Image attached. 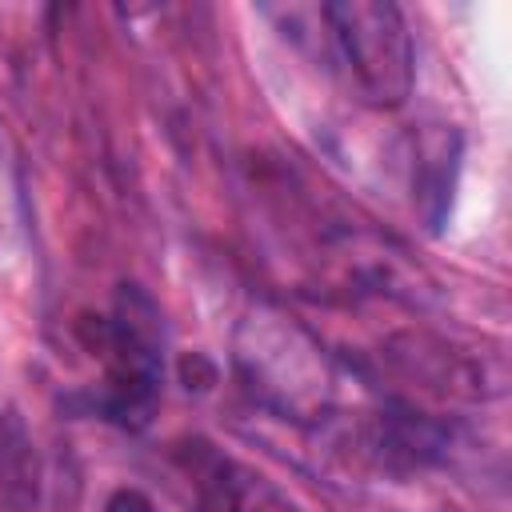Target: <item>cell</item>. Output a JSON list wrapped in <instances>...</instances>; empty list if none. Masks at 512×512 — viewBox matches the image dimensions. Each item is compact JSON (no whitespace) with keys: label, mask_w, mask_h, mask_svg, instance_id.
I'll list each match as a JSON object with an SVG mask.
<instances>
[{"label":"cell","mask_w":512,"mask_h":512,"mask_svg":"<svg viewBox=\"0 0 512 512\" xmlns=\"http://www.w3.org/2000/svg\"><path fill=\"white\" fill-rule=\"evenodd\" d=\"M40 496L36 444L16 412L0 416V504L8 512H28Z\"/></svg>","instance_id":"277c9868"},{"label":"cell","mask_w":512,"mask_h":512,"mask_svg":"<svg viewBox=\"0 0 512 512\" xmlns=\"http://www.w3.org/2000/svg\"><path fill=\"white\" fill-rule=\"evenodd\" d=\"M244 388L288 420H316L332 400V376L308 332L280 316H252L236 344Z\"/></svg>","instance_id":"7a4b0ae2"},{"label":"cell","mask_w":512,"mask_h":512,"mask_svg":"<svg viewBox=\"0 0 512 512\" xmlns=\"http://www.w3.org/2000/svg\"><path fill=\"white\" fill-rule=\"evenodd\" d=\"M104 512H160V508H156V500H152L148 492H140V488H116V492H108Z\"/></svg>","instance_id":"8992f818"},{"label":"cell","mask_w":512,"mask_h":512,"mask_svg":"<svg viewBox=\"0 0 512 512\" xmlns=\"http://www.w3.org/2000/svg\"><path fill=\"white\" fill-rule=\"evenodd\" d=\"M332 36L372 108H400L416 84V56L404 12L388 0H336L324 8Z\"/></svg>","instance_id":"3957f363"},{"label":"cell","mask_w":512,"mask_h":512,"mask_svg":"<svg viewBox=\"0 0 512 512\" xmlns=\"http://www.w3.org/2000/svg\"><path fill=\"white\" fill-rule=\"evenodd\" d=\"M80 336L104 364L96 412L120 428H144L164 380V324L160 308L132 284L116 292L108 316H84Z\"/></svg>","instance_id":"6da1fadb"},{"label":"cell","mask_w":512,"mask_h":512,"mask_svg":"<svg viewBox=\"0 0 512 512\" xmlns=\"http://www.w3.org/2000/svg\"><path fill=\"white\" fill-rule=\"evenodd\" d=\"M460 160V136L456 132H428L416 148V200L432 228H440L448 204H452V180Z\"/></svg>","instance_id":"5b68a950"}]
</instances>
